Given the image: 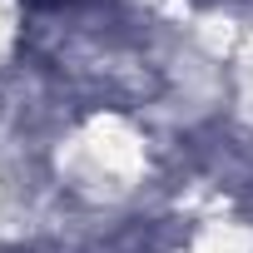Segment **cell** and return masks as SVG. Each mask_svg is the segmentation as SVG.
Listing matches in <instances>:
<instances>
[{"instance_id":"obj_1","label":"cell","mask_w":253,"mask_h":253,"mask_svg":"<svg viewBox=\"0 0 253 253\" xmlns=\"http://www.w3.org/2000/svg\"><path fill=\"white\" fill-rule=\"evenodd\" d=\"M30 10H70V5H84V0H25Z\"/></svg>"}]
</instances>
